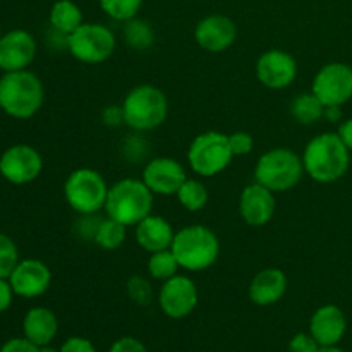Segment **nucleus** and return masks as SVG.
Instances as JSON below:
<instances>
[{
	"label": "nucleus",
	"instance_id": "1",
	"mask_svg": "<svg viewBox=\"0 0 352 352\" xmlns=\"http://www.w3.org/2000/svg\"><path fill=\"white\" fill-rule=\"evenodd\" d=\"M301 158L306 175L320 184H332L349 170L351 151L337 133H322L308 141Z\"/></svg>",
	"mask_w": 352,
	"mask_h": 352
},
{
	"label": "nucleus",
	"instance_id": "2",
	"mask_svg": "<svg viewBox=\"0 0 352 352\" xmlns=\"http://www.w3.org/2000/svg\"><path fill=\"white\" fill-rule=\"evenodd\" d=\"M43 98V82L28 69L3 72L0 78V109L14 119L26 120L36 116Z\"/></svg>",
	"mask_w": 352,
	"mask_h": 352
},
{
	"label": "nucleus",
	"instance_id": "3",
	"mask_svg": "<svg viewBox=\"0 0 352 352\" xmlns=\"http://www.w3.org/2000/svg\"><path fill=\"white\" fill-rule=\"evenodd\" d=\"M170 250L179 267L188 272H203L219 260L220 241L210 227L192 223L175 232Z\"/></svg>",
	"mask_w": 352,
	"mask_h": 352
},
{
	"label": "nucleus",
	"instance_id": "4",
	"mask_svg": "<svg viewBox=\"0 0 352 352\" xmlns=\"http://www.w3.org/2000/svg\"><path fill=\"white\" fill-rule=\"evenodd\" d=\"M153 196L141 179H120L109 188L103 210L126 227H136L153 210Z\"/></svg>",
	"mask_w": 352,
	"mask_h": 352
},
{
	"label": "nucleus",
	"instance_id": "5",
	"mask_svg": "<svg viewBox=\"0 0 352 352\" xmlns=\"http://www.w3.org/2000/svg\"><path fill=\"white\" fill-rule=\"evenodd\" d=\"M124 124L134 133H148L167 120L168 100L153 85H138L122 100Z\"/></svg>",
	"mask_w": 352,
	"mask_h": 352
},
{
	"label": "nucleus",
	"instance_id": "6",
	"mask_svg": "<svg viewBox=\"0 0 352 352\" xmlns=\"http://www.w3.org/2000/svg\"><path fill=\"white\" fill-rule=\"evenodd\" d=\"M302 175V158L291 148H272L254 165V181L274 192L291 191L301 182Z\"/></svg>",
	"mask_w": 352,
	"mask_h": 352
},
{
	"label": "nucleus",
	"instance_id": "7",
	"mask_svg": "<svg viewBox=\"0 0 352 352\" xmlns=\"http://www.w3.org/2000/svg\"><path fill=\"white\" fill-rule=\"evenodd\" d=\"M109 184L98 170L81 167L72 170L64 182V198L78 215L98 213L105 208Z\"/></svg>",
	"mask_w": 352,
	"mask_h": 352
},
{
	"label": "nucleus",
	"instance_id": "8",
	"mask_svg": "<svg viewBox=\"0 0 352 352\" xmlns=\"http://www.w3.org/2000/svg\"><path fill=\"white\" fill-rule=\"evenodd\" d=\"M234 153L229 144V134L206 131L198 134L188 148V164L201 177H215L232 164Z\"/></svg>",
	"mask_w": 352,
	"mask_h": 352
},
{
	"label": "nucleus",
	"instance_id": "9",
	"mask_svg": "<svg viewBox=\"0 0 352 352\" xmlns=\"http://www.w3.org/2000/svg\"><path fill=\"white\" fill-rule=\"evenodd\" d=\"M117 40L109 26L100 23H82L67 38V52L82 64H103L113 55Z\"/></svg>",
	"mask_w": 352,
	"mask_h": 352
},
{
	"label": "nucleus",
	"instance_id": "10",
	"mask_svg": "<svg viewBox=\"0 0 352 352\" xmlns=\"http://www.w3.org/2000/svg\"><path fill=\"white\" fill-rule=\"evenodd\" d=\"M311 91L325 107H342L352 98V67L344 62L325 64L313 78Z\"/></svg>",
	"mask_w": 352,
	"mask_h": 352
},
{
	"label": "nucleus",
	"instance_id": "11",
	"mask_svg": "<svg viewBox=\"0 0 352 352\" xmlns=\"http://www.w3.org/2000/svg\"><path fill=\"white\" fill-rule=\"evenodd\" d=\"M43 170V158L30 144H12L0 155V175L16 186L36 181Z\"/></svg>",
	"mask_w": 352,
	"mask_h": 352
},
{
	"label": "nucleus",
	"instance_id": "12",
	"mask_svg": "<svg viewBox=\"0 0 352 352\" xmlns=\"http://www.w3.org/2000/svg\"><path fill=\"white\" fill-rule=\"evenodd\" d=\"M158 305L168 318H186L198 306V287L186 275H174L158 291Z\"/></svg>",
	"mask_w": 352,
	"mask_h": 352
},
{
	"label": "nucleus",
	"instance_id": "13",
	"mask_svg": "<svg viewBox=\"0 0 352 352\" xmlns=\"http://www.w3.org/2000/svg\"><path fill=\"white\" fill-rule=\"evenodd\" d=\"M254 72L265 88L284 89L298 78V62L289 52L272 48L260 55L254 65Z\"/></svg>",
	"mask_w": 352,
	"mask_h": 352
},
{
	"label": "nucleus",
	"instance_id": "14",
	"mask_svg": "<svg viewBox=\"0 0 352 352\" xmlns=\"http://www.w3.org/2000/svg\"><path fill=\"white\" fill-rule=\"evenodd\" d=\"M188 179L186 168L181 162L170 157H157L146 162L141 181L148 186L153 195L172 196L177 195L182 182Z\"/></svg>",
	"mask_w": 352,
	"mask_h": 352
},
{
	"label": "nucleus",
	"instance_id": "15",
	"mask_svg": "<svg viewBox=\"0 0 352 352\" xmlns=\"http://www.w3.org/2000/svg\"><path fill=\"white\" fill-rule=\"evenodd\" d=\"M195 40L205 52L222 54L236 43L237 26L229 16L210 14L196 24Z\"/></svg>",
	"mask_w": 352,
	"mask_h": 352
},
{
	"label": "nucleus",
	"instance_id": "16",
	"mask_svg": "<svg viewBox=\"0 0 352 352\" xmlns=\"http://www.w3.org/2000/svg\"><path fill=\"white\" fill-rule=\"evenodd\" d=\"M9 282L14 289V294L33 299L48 291L52 284V272L43 261L36 258H26L19 260L10 274Z\"/></svg>",
	"mask_w": 352,
	"mask_h": 352
},
{
	"label": "nucleus",
	"instance_id": "17",
	"mask_svg": "<svg viewBox=\"0 0 352 352\" xmlns=\"http://www.w3.org/2000/svg\"><path fill=\"white\" fill-rule=\"evenodd\" d=\"M36 57V40L26 30H12L0 38V71H24Z\"/></svg>",
	"mask_w": 352,
	"mask_h": 352
},
{
	"label": "nucleus",
	"instance_id": "18",
	"mask_svg": "<svg viewBox=\"0 0 352 352\" xmlns=\"http://www.w3.org/2000/svg\"><path fill=\"white\" fill-rule=\"evenodd\" d=\"M275 192L254 181L239 196V215L250 227H263L275 215Z\"/></svg>",
	"mask_w": 352,
	"mask_h": 352
},
{
	"label": "nucleus",
	"instance_id": "19",
	"mask_svg": "<svg viewBox=\"0 0 352 352\" xmlns=\"http://www.w3.org/2000/svg\"><path fill=\"white\" fill-rule=\"evenodd\" d=\"M347 330V320L342 309L336 305H325L313 313L309 320V333L322 347L337 346Z\"/></svg>",
	"mask_w": 352,
	"mask_h": 352
},
{
	"label": "nucleus",
	"instance_id": "20",
	"mask_svg": "<svg viewBox=\"0 0 352 352\" xmlns=\"http://www.w3.org/2000/svg\"><path fill=\"white\" fill-rule=\"evenodd\" d=\"M287 275L280 268H263L251 280L248 294L258 306H270L280 301L287 292Z\"/></svg>",
	"mask_w": 352,
	"mask_h": 352
},
{
	"label": "nucleus",
	"instance_id": "21",
	"mask_svg": "<svg viewBox=\"0 0 352 352\" xmlns=\"http://www.w3.org/2000/svg\"><path fill=\"white\" fill-rule=\"evenodd\" d=\"M175 230L168 220L160 215H150L141 220L136 226V241L141 250L148 253H157V251L170 250L174 243Z\"/></svg>",
	"mask_w": 352,
	"mask_h": 352
},
{
	"label": "nucleus",
	"instance_id": "22",
	"mask_svg": "<svg viewBox=\"0 0 352 352\" xmlns=\"http://www.w3.org/2000/svg\"><path fill=\"white\" fill-rule=\"evenodd\" d=\"M23 330L24 337L33 344H36L38 347L48 346L54 340V337L57 336V316L48 308H41V306L31 308L24 316Z\"/></svg>",
	"mask_w": 352,
	"mask_h": 352
},
{
	"label": "nucleus",
	"instance_id": "23",
	"mask_svg": "<svg viewBox=\"0 0 352 352\" xmlns=\"http://www.w3.org/2000/svg\"><path fill=\"white\" fill-rule=\"evenodd\" d=\"M48 23H50V28L69 36L85 23L81 7L72 0H57L48 14Z\"/></svg>",
	"mask_w": 352,
	"mask_h": 352
},
{
	"label": "nucleus",
	"instance_id": "24",
	"mask_svg": "<svg viewBox=\"0 0 352 352\" xmlns=\"http://www.w3.org/2000/svg\"><path fill=\"white\" fill-rule=\"evenodd\" d=\"M291 113L296 122L302 124V126H313L320 119H323L325 105L320 102V98L313 91L301 93V95L292 100Z\"/></svg>",
	"mask_w": 352,
	"mask_h": 352
},
{
	"label": "nucleus",
	"instance_id": "25",
	"mask_svg": "<svg viewBox=\"0 0 352 352\" xmlns=\"http://www.w3.org/2000/svg\"><path fill=\"white\" fill-rule=\"evenodd\" d=\"M122 34L126 43L136 52H146L155 41V31L151 24L138 16L124 23Z\"/></svg>",
	"mask_w": 352,
	"mask_h": 352
},
{
	"label": "nucleus",
	"instance_id": "26",
	"mask_svg": "<svg viewBox=\"0 0 352 352\" xmlns=\"http://www.w3.org/2000/svg\"><path fill=\"white\" fill-rule=\"evenodd\" d=\"M177 199L188 212H199L208 205V189L199 179H186L177 191Z\"/></svg>",
	"mask_w": 352,
	"mask_h": 352
},
{
	"label": "nucleus",
	"instance_id": "27",
	"mask_svg": "<svg viewBox=\"0 0 352 352\" xmlns=\"http://www.w3.org/2000/svg\"><path fill=\"white\" fill-rule=\"evenodd\" d=\"M127 227L124 223L117 222V220L110 219V217H105L100 222L98 230H96V236L93 243L98 248L105 251H116L119 250L124 244L127 236Z\"/></svg>",
	"mask_w": 352,
	"mask_h": 352
},
{
	"label": "nucleus",
	"instance_id": "28",
	"mask_svg": "<svg viewBox=\"0 0 352 352\" xmlns=\"http://www.w3.org/2000/svg\"><path fill=\"white\" fill-rule=\"evenodd\" d=\"M148 274L155 278V280H168L174 275L179 274V263L175 260L172 250H164L157 251V253H150V258H148Z\"/></svg>",
	"mask_w": 352,
	"mask_h": 352
},
{
	"label": "nucleus",
	"instance_id": "29",
	"mask_svg": "<svg viewBox=\"0 0 352 352\" xmlns=\"http://www.w3.org/2000/svg\"><path fill=\"white\" fill-rule=\"evenodd\" d=\"M98 6L113 21L126 23L138 16L141 6H143V0H98Z\"/></svg>",
	"mask_w": 352,
	"mask_h": 352
},
{
	"label": "nucleus",
	"instance_id": "30",
	"mask_svg": "<svg viewBox=\"0 0 352 352\" xmlns=\"http://www.w3.org/2000/svg\"><path fill=\"white\" fill-rule=\"evenodd\" d=\"M19 263V250L9 236L0 232V278H9Z\"/></svg>",
	"mask_w": 352,
	"mask_h": 352
},
{
	"label": "nucleus",
	"instance_id": "31",
	"mask_svg": "<svg viewBox=\"0 0 352 352\" xmlns=\"http://www.w3.org/2000/svg\"><path fill=\"white\" fill-rule=\"evenodd\" d=\"M127 296L131 301L138 306H148L153 301V287H151L150 280L141 275H134L127 280L126 284Z\"/></svg>",
	"mask_w": 352,
	"mask_h": 352
},
{
	"label": "nucleus",
	"instance_id": "32",
	"mask_svg": "<svg viewBox=\"0 0 352 352\" xmlns=\"http://www.w3.org/2000/svg\"><path fill=\"white\" fill-rule=\"evenodd\" d=\"M100 222H102V217H98V213H86V215H78L72 230L78 237L85 241H95L96 230H98Z\"/></svg>",
	"mask_w": 352,
	"mask_h": 352
},
{
	"label": "nucleus",
	"instance_id": "33",
	"mask_svg": "<svg viewBox=\"0 0 352 352\" xmlns=\"http://www.w3.org/2000/svg\"><path fill=\"white\" fill-rule=\"evenodd\" d=\"M229 144L234 157H244V155H250L253 151L254 140L246 131H236V133L229 134Z\"/></svg>",
	"mask_w": 352,
	"mask_h": 352
},
{
	"label": "nucleus",
	"instance_id": "34",
	"mask_svg": "<svg viewBox=\"0 0 352 352\" xmlns=\"http://www.w3.org/2000/svg\"><path fill=\"white\" fill-rule=\"evenodd\" d=\"M320 344L316 342L311 333H296L289 342V351L291 352H318Z\"/></svg>",
	"mask_w": 352,
	"mask_h": 352
},
{
	"label": "nucleus",
	"instance_id": "35",
	"mask_svg": "<svg viewBox=\"0 0 352 352\" xmlns=\"http://www.w3.org/2000/svg\"><path fill=\"white\" fill-rule=\"evenodd\" d=\"M110 352H148V349L134 337H122L113 342Z\"/></svg>",
	"mask_w": 352,
	"mask_h": 352
},
{
	"label": "nucleus",
	"instance_id": "36",
	"mask_svg": "<svg viewBox=\"0 0 352 352\" xmlns=\"http://www.w3.org/2000/svg\"><path fill=\"white\" fill-rule=\"evenodd\" d=\"M60 352H96L95 346L82 337H71L62 344Z\"/></svg>",
	"mask_w": 352,
	"mask_h": 352
},
{
	"label": "nucleus",
	"instance_id": "37",
	"mask_svg": "<svg viewBox=\"0 0 352 352\" xmlns=\"http://www.w3.org/2000/svg\"><path fill=\"white\" fill-rule=\"evenodd\" d=\"M0 352H40V347L24 337V339H10L9 342L3 344Z\"/></svg>",
	"mask_w": 352,
	"mask_h": 352
},
{
	"label": "nucleus",
	"instance_id": "38",
	"mask_svg": "<svg viewBox=\"0 0 352 352\" xmlns=\"http://www.w3.org/2000/svg\"><path fill=\"white\" fill-rule=\"evenodd\" d=\"M102 120H103V124L109 127H117V126H120V124H124L122 107L120 105L105 107L102 112Z\"/></svg>",
	"mask_w": 352,
	"mask_h": 352
},
{
	"label": "nucleus",
	"instance_id": "39",
	"mask_svg": "<svg viewBox=\"0 0 352 352\" xmlns=\"http://www.w3.org/2000/svg\"><path fill=\"white\" fill-rule=\"evenodd\" d=\"M14 289L10 285L9 278H0V313L7 311L9 306L12 305V298H14Z\"/></svg>",
	"mask_w": 352,
	"mask_h": 352
},
{
	"label": "nucleus",
	"instance_id": "40",
	"mask_svg": "<svg viewBox=\"0 0 352 352\" xmlns=\"http://www.w3.org/2000/svg\"><path fill=\"white\" fill-rule=\"evenodd\" d=\"M337 134H339L340 140L344 141V144L349 148V151H352V119L344 120V122L339 126Z\"/></svg>",
	"mask_w": 352,
	"mask_h": 352
},
{
	"label": "nucleus",
	"instance_id": "41",
	"mask_svg": "<svg viewBox=\"0 0 352 352\" xmlns=\"http://www.w3.org/2000/svg\"><path fill=\"white\" fill-rule=\"evenodd\" d=\"M325 119H329L330 122H337V120L342 119V112H340V107H325Z\"/></svg>",
	"mask_w": 352,
	"mask_h": 352
},
{
	"label": "nucleus",
	"instance_id": "42",
	"mask_svg": "<svg viewBox=\"0 0 352 352\" xmlns=\"http://www.w3.org/2000/svg\"><path fill=\"white\" fill-rule=\"evenodd\" d=\"M318 352H346V351L339 349V347L336 346H327V347H320Z\"/></svg>",
	"mask_w": 352,
	"mask_h": 352
},
{
	"label": "nucleus",
	"instance_id": "43",
	"mask_svg": "<svg viewBox=\"0 0 352 352\" xmlns=\"http://www.w3.org/2000/svg\"><path fill=\"white\" fill-rule=\"evenodd\" d=\"M40 352H60V351L54 349V347H50V346H43V347H40Z\"/></svg>",
	"mask_w": 352,
	"mask_h": 352
},
{
	"label": "nucleus",
	"instance_id": "44",
	"mask_svg": "<svg viewBox=\"0 0 352 352\" xmlns=\"http://www.w3.org/2000/svg\"><path fill=\"white\" fill-rule=\"evenodd\" d=\"M0 38H2V33H0Z\"/></svg>",
	"mask_w": 352,
	"mask_h": 352
}]
</instances>
